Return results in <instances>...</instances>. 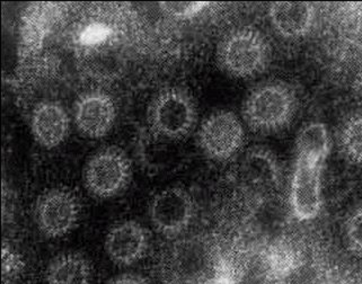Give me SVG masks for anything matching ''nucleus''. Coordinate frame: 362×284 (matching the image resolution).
Instances as JSON below:
<instances>
[{
  "label": "nucleus",
  "instance_id": "aec40b11",
  "mask_svg": "<svg viewBox=\"0 0 362 284\" xmlns=\"http://www.w3.org/2000/svg\"><path fill=\"white\" fill-rule=\"evenodd\" d=\"M346 238L351 251L362 255V208L352 213L346 221Z\"/></svg>",
  "mask_w": 362,
  "mask_h": 284
},
{
  "label": "nucleus",
  "instance_id": "423d86ee",
  "mask_svg": "<svg viewBox=\"0 0 362 284\" xmlns=\"http://www.w3.org/2000/svg\"><path fill=\"white\" fill-rule=\"evenodd\" d=\"M81 203L78 196L64 187L43 193L35 206V221L40 232L49 239H59L78 226Z\"/></svg>",
  "mask_w": 362,
  "mask_h": 284
},
{
  "label": "nucleus",
  "instance_id": "20e7f679",
  "mask_svg": "<svg viewBox=\"0 0 362 284\" xmlns=\"http://www.w3.org/2000/svg\"><path fill=\"white\" fill-rule=\"evenodd\" d=\"M197 121V106L191 95L179 87H170L159 93L148 112L151 131L164 141H181L189 137Z\"/></svg>",
  "mask_w": 362,
  "mask_h": 284
},
{
  "label": "nucleus",
  "instance_id": "f257e3e1",
  "mask_svg": "<svg viewBox=\"0 0 362 284\" xmlns=\"http://www.w3.org/2000/svg\"><path fill=\"white\" fill-rule=\"evenodd\" d=\"M298 109L293 87L284 81H268L252 90L243 105V117L252 131L276 134L291 124Z\"/></svg>",
  "mask_w": 362,
  "mask_h": 284
},
{
  "label": "nucleus",
  "instance_id": "0eeeda50",
  "mask_svg": "<svg viewBox=\"0 0 362 284\" xmlns=\"http://www.w3.org/2000/svg\"><path fill=\"white\" fill-rule=\"evenodd\" d=\"M242 121L230 111L216 112L206 117L198 134L201 149L209 158L226 162L236 156L245 143Z\"/></svg>",
  "mask_w": 362,
  "mask_h": 284
},
{
  "label": "nucleus",
  "instance_id": "ddd939ff",
  "mask_svg": "<svg viewBox=\"0 0 362 284\" xmlns=\"http://www.w3.org/2000/svg\"><path fill=\"white\" fill-rule=\"evenodd\" d=\"M271 24L284 39H300L310 33L315 20V8L310 3L278 1L269 9Z\"/></svg>",
  "mask_w": 362,
  "mask_h": 284
},
{
  "label": "nucleus",
  "instance_id": "412c9836",
  "mask_svg": "<svg viewBox=\"0 0 362 284\" xmlns=\"http://www.w3.org/2000/svg\"><path fill=\"white\" fill-rule=\"evenodd\" d=\"M22 259L18 254L4 242L3 247V281L4 284H11V280L16 278L23 270Z\"/></svg>",
  "mask_w": 362,
  "mask_h": 284
},
{
  "label": "nucleus",
  "instance_id": "9b49d317",
  "mask_svg": "<svg viewBox=\"0 0 362 284\" xmlns=\"http://www.w3.org/2000/svg\"><path fill=\"white\" fill-rule=\"evenodd\" d=\"M81 68L87 78L98 84H111L126 71V57L119 47L110 43H94L81 53Z\"/></svg>",
  "mask_w": 362,
  "mask_h": 284
},
{
  "label": "nucleus",
  "instance_id": "6e6552de",
  "mask_svg": "<svg viewBox=\"0 0 362 284\" xmlns=\"http://www.w3.org/2000/svg\"><path fill=\"white\" fill-rule=\"evenodd\" d=\"M194 213V201L183 187L162 189L149 204V218L153 228L166 238H176L187 232Z\"/></svg>",
  "mask_w": 362,
  "mask_h": 284
},
{
  "label": "nucleus",
  "instance_id": "f3484780",
  "mask_svg": "<svg viewBox=\"0 0 362 284\" xmlns=\"http://www.w3.org/2000/svg\"><path fill=\"white\" fill-rule=\"evenodd\" d=\"M24 77L32 83H41L51 79L58 69V59L42 50L23 54Z\"/></svg>",
  "mask_w": 362,
  "mask_h": 284
},
{
  "label": "nucleus",
  "instance_id": "a211bd4d",
  "mask_svg": "<svg viewBox=\"0 0 362 284\" xmlns=\"http://www.w3.org/2000/svg\"><path fill=\"white\" fill-rule=\"evenodd\" d=\"M341 149L352 162L362 164V113L350 117L340 131Z\"/></svg>",
  "mask_w": 362,
  "mask_h": 284
},
{
  "label": "nucleus",
  "instance_id": "4468645a",
  "mask_svg": "<svg viewBox=\"0 0 362 284\" xmlns=\"http://www.w3.org/2000/svg\"><path fill=\"white\" fill-rule=\"evenodd\" d=\"M45 284H94V268L78 252H66L51 259L45 268Z\"/></svg>",
  "mask_w": 362,
  "mask_h": 284
},
{
  "label": "nucleus",
  "instance_id": "7ed1b4c3",
  "mask_svg": "<svg viewBox=\"0 0 362 284\" xmlns=\"http://www.w3.org/2000/svg\"><path fill=\"white\" fill-rule=\"evenodd\" d=\"M329 150L296 148L290 206L298 221H310L322 209V173Z\"/></svg>",
  "mask_w": 362,
  "mask_h": 284
},
{
  "label": "nucleus",
  "instance_id": "4be33fe9",
  "mask_svg": "<svg viewBox=\"0 0 362 284\" xmlns=\"http://www.w3.org/2000/svg\"><path fill=\"white\" fill-rule=\"evenodd\" d=\"M106 284H148L146 279L138 274L127 273L117 276Z\"/></svg>",
  "mask_w": 362,
  "mask_h": 284
},
{
  "label": "nucleus",
  "instance_id": "6ab92c4d",
  "mask_svg": "<svg viewBox=\"0 0 362 284\" xmlns=\"http://www.w3.org/2000/svg\"><path fill=\"white\" fill-rule=\"evenodd\" d=\"M163 13L168 16L177 18V20H189L192 17L198 16L201 11H204L209 3L202 1H165L159 4Z\"/></svg>",
  "mask_w": 362,
  "mask_h": 284
},
{
  "label": "nucleus",
  "instance_id": "f03ea898",
  "mask_svg": "<svg viewBox=\"0 0 362 284\" xmlns=\"http://www.w3.org/2000/svg\"><path fill=\"white\" fill-rule=\"evenodd\" d=\"M271 61V47L262 32L251 26L235 28L217 47V62L223 71L237 79L262 73Z\"/></svg>",
  "mask_w": 362,
  "mask_h": 284
},
{
  "label": "nucleus",
  "instance_id": "39448f33",
  "mask_svg": "<svg viewBox=\"0 0 362 284\" xmlns=\"http://www.w3.org/2000/svg\"><path fill=\"white\" fill-rule=\"evenodd\" d=\"M132 164L122 149L106 147L95 153L87 162L83 174L85 187L100 200L115 198L129 187Z\"/></svg>",
  "mask_w": 362,
  "mask_h": 284
},
{
  "label": "nucleus",
  "instance_id": "2eb2a0df",
  "mask_svg": "<svg viewBox=\"0 0 362 284\" xmlns=\"http://www.w3.org/2000/svg\"><path fill=\"white\" fill-rule=\"evenodd\" d=\"M240 176L250 187L257 189L276 187L279 183L278 160L265 147H253L246 151L240 162Z\"/></svg>",
  "mask_w": 362,
  "mask_h": 284
},
{
  "label": "nucleus",
  "instance_id": "dca6fc26",
  "mask_svg": "<svg viewBox=\"0 0 362 284\" xmlns=\"http://www.w3.org/2000/svg\"><path fill=\"white\" fill-rule=\"evenodd\" d=\"M300 254L291 240H278L271 246L267 256V264L272 273L278 276H288L298 268Z\"/></svg>",
  "mask_w": 362,
  "mask_h": 284
},
{
  "label": "nucleus",
  "instance_id": "9d476101",
  "mask_svg": "<svg viewBox=\"0 0 362 284\" xmlns=\"http://www.w3.org/2000/svg\"><path fill=\"white\" fill-rule=\"evenodd\" d=\"M117 119L115 104L110 95L92 90L79 96L75 105V122L81 134L92 139L105 137Z\"/></svg>",
  "mask_w": 362,
  "mask_h": 284
},
{
  "label": "nucleus",
  "instance_id": "f8f14e48",
  "mask_svg": "<svg viewBox=\"0 0 362 284\" xmlns=\"http://www.w3.org/2000/svg\"><path fill=\"white\" fill-rule=\"evenodd\" d=\"M69 129V117L62 104L45 100L34 107L31 130L40 146L47 149L58 147L67 139Z\"/></svg>",
  "mask_w": 362,
  "mask_h": 284
},
{
  "label": "nucleus",
  "instance_id": "1a4fd4ad",
  "mask_svg": "<svg viewBox=\"0 0 362 284\" xmlns=\"http://www.w3.org/2000/svg\"><path fill=\"white\" fill-rule=\"evenodd\" d=\"M151 247V236L141 223L134 220L117 223L110 229L104 249L112 263L128 268L145 259Z\"/></svg>",
  "mask_w": 362,
  "mask_h": 284
},
{
  "label": "nucleus",
  "instance_id": "5701e85b",
  "mask_svg": "<svg viewBox=\"0 0 362 284\" xmlns=\"http://www.w3.org/2000/svg\"><path fill=\"white\" fill-rule=\"evenodd\" d=\"M354 96H356V100L362 107V78L358 81L357 85L354 87Z\"/></svg>",
  "mask_w": 362,
  "mask_h": 284
}]
</instances>
